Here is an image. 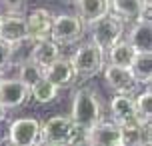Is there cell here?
I'll list each match as a JSON object with an SVG mask.
<instances>
[{"instance_id":"obj_25","label":"cell","mask_w":152,"mask_h":146,"mask_svg":"<svg viewBox=\"0 0 152 146\" xmlns=\"http://www.w3.org/2000/svg\"><path fill=\"white\" fill-rule=\"evenodd\" d=\"M6 10H22L24 6V0H2Z\"/></svg>"},{"instance_id":"obj_13","label":"cell","mask_w":152,"mask_h":146,"mask_svg":"<svg viewBox=\"0 0 152 146\" xmlns=\"http://www.w3.org/2000/svg\"><path fill=\"white\" fill-rule=\"evenodd\" d=\"M44 78L50 80V82H52L54 86H58V88H66V86H70L78 76H76L74 66H72L70 58L58 56L56 60L50 62L44 68Z\"/></svg>"},{"instance_id":"obj_15","label":"cell","mask_w":152,"mask_h":146,"mask_svg":"<svg viewBox=\"0 0 152 146\" xmlns=\"http://www.w3.org/2000/svg\"><path fill=\"white\" fill-rule=\"evenodd\" d=\"M136 52H152V20H134L126 38Z\"/></svg>"},{"instance_id":"obj_23","label":"cell","mask_w":152,"mask_h":146,"mask_svg":"<svg viewBox=\"0 0 152 146\" xmlns=\"http://www.w3.org/2000/svg\"><path fill=\"white\" fill-rule=\"evenodd\" d=\"M118 126H120L122 144H126V146L142 144V122H140V120L124 122V124H118Z\"/></svg>"},{"instance_id":"obj_3","label":"cell","mask_w":152,"mask_h":146,"mask_svg":"<svg viewBox=\"0 0 152 146\" xmlns=\"http://www.w3.org/2000/svg\"><path fill=\"white\" fill-rule=\"evenodd\" d=\"M86 26H88V32H90V40L106 52L112 44H116L124 36L126 22L122 20L120 16H116L114 12L108 10L104 16L96 18L94 22L86 24Z\"/></svg>"},{"instance_id":"obj_9","label":"cell","mask_w":152,"mask_h":146,"mask_svg":"<svg viewBox=\"0 0 152 146\" xmlns=\"http://www.w3.org/2000/svg\"><path fill=\"white\" fill-rule=\"evenodd\" d=\"M24 18H26V36H28V40L40 42V40L50 38L54 14L48 8H34Z\"/></svg>"},{"instance_id":"obj_19","label":"cell","mask_w":152,"mask_h":146,"mask_svg":"<svg viewBox=\"0 0 152 146\" xmlns=\"http://www.w3.org/2000/svg\"><path fill=\"white\" fill-rule=\"evenodd\" d=\"M76 8H78V16L82 18L84 24L94 22L96 18L104 16L110 10L108 0H76Z\"/></svg>"},{"instance_id":"obj_5","label":"cell","mask_w":152,"mask_h":146,"mask_svg":"<svg viewBox=\"0 0 152 146\" xmlns=\"http://www.w3.org/2000/svg\"><path fill=\"white\" fill-rule=\"evenodd\" d=\"M84 30H86V24L78 14H58L52 18L50 38L60 46H68L82 38Z\"/></svg>"},{"instance_id":"obj_2","label":"cell","mask_w":152,"mask_h":146,"mask_svg":"<svg viewBox=\"0 0 152 146\" xmlns=\"http://www.w3.org/2000/svg\"><path fill=\"white\" fill-rule=\"evenodd\" d=\"M84 130H80L70 116H52L40 124V142L44 144H76L82 142Z\"/></svg>"},{"instance_id":"obj_22","label":"cell","mask_w":152,"mask_h":146,"mask_svg":"<svg viewBox=\"0 0 152 146\" xmlns=\"http://www.w3.org/2000/svg\"><path fill=\"white\" fill-rule=\"evenodd\" d=\"M42 76H44V68L38 66L36 62H32L30 58L18 64V76H16V78H18L20 82H24L28 88H30L36 80H40Z\"/></svg>"},{"instance_id":"obj_28","label":"cell","mask_w":152,"mask_h":146,"mask_svg":"<svg viewBox=\"0 0 152 146\" xmlns=\"http://www.w3.org/2000/svg\"><path fill=\"white\" fill-rule=\"evenodd\" d=\"M0 80H2V72H0Z\"/></svg>"},{"instance_id":"obj_12","label":"cell","mask_w":152,"mask_h":146,"mask_svg":"<svg viewBox=\"0 0 152 146\" xmlns=\"http://www.w3.org/2000/svg\"><path fill=\"white\" fill-rule=\"evenodd\" d=\"M82 142L86 144H96V146H120V126L116 122H102L94 124L92 128L84 132Z\"/></svg>"},{"instance_id":"obj_21","label":"cell","mask_w":152,"mask_h":146,"mask_svg":"<svg viewBox=\"0 0 152 146\" xmlns=\"http://www.w3.org/2000/svg\"><path fill=\"white\" fill-rule=\"evenodd\" d=\"M134 106H136V116L140 122H152V90L150 84L144 86L142 92L134 96Z\"/></svg>"},{"instance_id":"obj_18","label":"cell","mask_w":152,"mask_h":146,"mask_svg":"<svg viewBox=\"0 0 152 146\" xmlns=\"http://www.w3.org/2000/svg\"><path fill=\"white\" fill-rule=\"evenodd\" d=\"M108 52V64H114V66H122V68H128L134 54H136V48L130 44L128 40L120 38L116 44L106 50Z\"/></svg>"},{"instance_id":"obj_20","label":"cell","mask_w":152,"mask_h":146,"mask_svg":"<svg viewBox=\"0 0 152 146\" xmlns=\"http://www.w3.org/2000/svg\"><path fill=\"white\" fill-rule=\"evenodd\" d=\"M30 96L36 100L38 104H50L56 96H58V86H54L50 80H46L44 76L36 80L30 86Z\"/></svg>"},{"instance_id":"obj_17","label":"cell","mask_w":152,"mask_h":146,"mask_svg":"<svg viewBox=\"0 0 152 146\" xmlns=\"http://www.w3.org/2000/svg\"><path fill=\"white\" fill-rule=\"evenodd\" d=\"M130 72L136 78L138 84H150L152 82V52H136L130 62Z\"/></svg>"},{"instance_id":"obj_1","label":"cell","mask_w":152,"mask_h":146,"mask_svg":"<svg viewBox=\"0 0 152 146\" xmlns=\"http://www.w3.org/2000/svg\"><path fill=\"white\" fill-rule=\"evenodd\" d=\"M70 120L84 132L102 120L100 98H98V94L94 92L92 88H78V90L74 92Z\"/></svg>"},{"instance_id":"obj_7","label":"cell","mask_w":152,"mask_h":146,"mask_svg":"<svg viewBox=\"0 0 152 146\" xmlns=\"http://www.w3.org/2000/svg\"><path fill=\"white\" fill-rule=\"evenodd\" d=\"M110 12L120 16L126 24L134 20H152V4L150 0H108Z\"/></svg>"},{"instance_id":"obj_26","label":"cell","mask_w":152,"mask_h":146,"mask_svg":"<svg viewBox=\"0 0 152 146\" xmlns=\"http://www.w3.org/2000/svg\"><path fill=\"white\" fill-rule=\"evenodd\" d=\"M4 118H6V110H4V108L0 106V122H2V120H4Z\"/></svg>"},{"instance_id":"obj_4","label":"cell","mask_w":152,"mask_h":146,"mask_svg":"<svg viewBox=\"0 0 152 146\" xmlns=\"http://www.w3.org/2000/svg\"><path fill=\"white\" fill-rule=\"evenodd\" d=\"M104 50L100 46H96L94 42H84L74 50V54L70 56V62L74 66L76 76L90 78L102 72L104 68Z\"/></svg>"},{"instance_id":"obj_6","label":"cell","mask_w":152,"mask_h":146,"mask_svg":"<svg viewBox=\"0 0 152 146\" xmlns=\"http://www.w3.org/2000/svg\"><path fill=\"white\" fill-rule=\"evenodd\" d=\"M6 132H8L6 140L14 146H30L40 142V122L36 118H30V116L12 120Z\"/></svg>"},{"instance_id":"obj_24","label":"cell","mask_w":152,"mask_h":146,"mask_svg":"<svg viewBox=\"0 0 152 146\" xmlns=\"http://www.w3.org/2000/svg\"><path fill=\"white\" fill-rule=\"evenodd\" d=\"M12 64V44L0 40V72H4Z\"/></svg>"},{"instance_id":"obj_10","label":"cell","mask_w":152,"mask_h":146,"mask_svg":"<svg viewBox=\"0 0 152 146\" xmlns=\"http://www.w3.org/2000/svg\"><path fill=\"white\" fill-rule=\"evenodd\" d=\"M30 98V88L18 78H2L0 80V106L4 110L20 108Z\"/></svg>"},{"instance_id":"obj_14","label":"cell","mask_w":152,"mask_h":146,"mask_svg":"<svg viewBox=\"0 0 152 146\" xmlns=\"http://www.w3.org/2000/svg\"><path fill=\"white\" fill-rule=\"evenodd\" d=\"M110 114L116 124L138 120L136 106H134V94H114L110 100Z\"/></svg>"},{"instance_id":"obj_16","label":"cell","mask_w":152,"mask_h":146,"mask_svg":"<svg viewBox=\"0 0 152 146\" xmlns=\"http://www.w3.org/2000/svg\"><path fill=\"white\" fill-rule=\"evenodd\" d=\"M58 56H62L60 44H56L52 38L48 40H40V42H34L30 50V60L36 62L38 66L46 68L50 62H54Z\"/></svg>"},{"instance_id":"obj_11","label":"cell","mask_w":152,"mask_h":146,"mask_svg":"<svg viewBox=\"0 0 152 146\" xmlns=\"http://www.w3.org/2000/svg\"><path fill=\"white\" fill-rule=\"evenodd\" d=\"M104 72V80L110 90H114L116 94H134L138 90V82L132 76L130 68H122V66H114L108 64L102 68Z\"/></svg>"},{"instance_id":"obj_8","label":"cell","mask_w":152,"mask_h":146,"mask_svg":"<svg viewBox=\"0 0 152 146\" xmlns=\"http://www.w3.org/2000/svg\"><path fill=\"white\" fill-rule=\"evenodd\" d=\"M26 38V18L20 10H6L0 14V40L16 44Z\"/></svg>"},{"instance_id":"obj_27","label":"cell","mask_w":152,"mask_h":146,"mask_svg":"<svg viewBox=\"0 0 152 146\" xmlns=\"http://www.w3.org/2000/svg\"><path fill=\"white\" fill-rule=\"evenodd\" d=\"M66 2H70V4H76V0H66Z\"/></svg>"}]
</instances>
